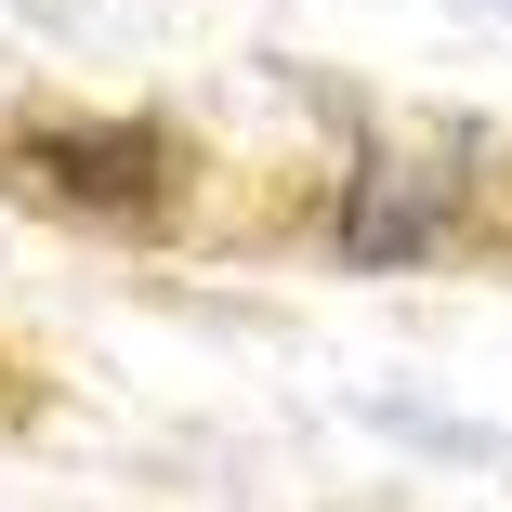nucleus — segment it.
I'll list each match as a JSON object with an SVG mask.
<instances>
[{"label":"nucleus","mask_w":512,"mask_h":512,"mask_svg":"<svg viewBox=\"0 0 512 512\" xmlns=\"http://www.w3.org/2000/svg\"><path fill=\"white\" fill-rule=\"evenodd\" d=\"M14 171L53 197V211H92V224H119V211H158L171 197V145L158 132H119V119H79V132H27Z\"/></svg>","instance_id":"nucleus-1"}]
</instances>
